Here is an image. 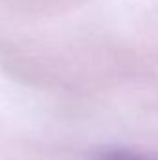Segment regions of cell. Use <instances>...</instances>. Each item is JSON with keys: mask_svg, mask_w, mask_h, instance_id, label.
Listing matches in <instances>:
<instances>
[{"mask_svg": "<svg viewBox=\"0 0 158 160\" xmlns=\"http://www.w3.org/2000/svg\"><path fill=\"white\" fill-rule=\"evenodd\" d=\"M93 160H158V157L147 155V153H140V151H132V149H104L99 151Z\"/></svg>", "mask_w": 158, "mask_h": 160, "instance_id": "1", "label": "cell"}]
</instances>
